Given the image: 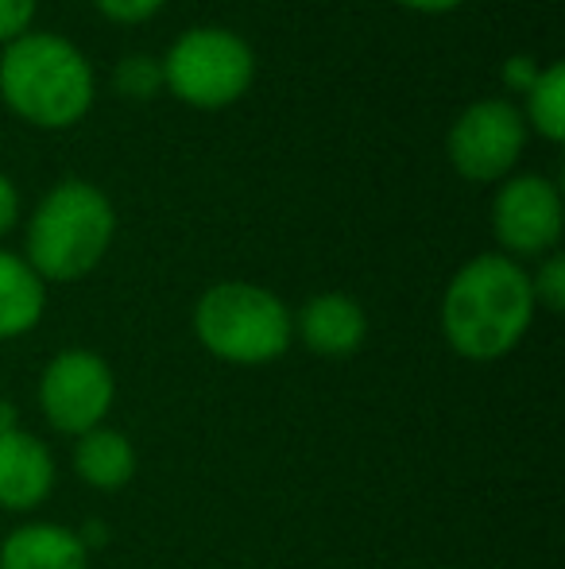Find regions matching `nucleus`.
<instances>
[{
    "label": "nucleus",
    "instance_id": "nucleus-1",
    "mask_svg": "<svg viewBox=\"0 0 565 569\" xmlns=\"http://www.w3.org/2000/svg\"><path fill=\"white\" fill-rule=\"evenodd\" d=\"M535 291L531 276L504 252H484L461 263L442 299L445 341L468 360H496L531 330Z\"/></svg>",
    "mask_w": 565,
    "mask_h": 569
},
{
    "label": "nucleus",
    "instance_id": "nucleus-2",
    "mask_svg": "<svg viewBox=\"0 0 565 569\" xmlns=\"http://www.w3.org/2000/svg\"><path fill=\"white\" fill-rule=\"evenodd\" d=\"M93 62L67 36L31 28L0 51V101L23 124L43 132L74 128L93 109Z\"/></svg>",
    "mask_w": 565,
    "mask_h": 569
},
{
    "label": "nucleus",
    "instance_id": "nucleus-3",
    "mask_svg": "<svg viewBox=\"0 0 565 569\" xmlns=\"http://www.w3.org/2000/svg\"><path fill=\"white\" fill-rule=\"evenodd\" d=\"M113 237L117 210L105 190L85 179H62L31 210L28 263L43 283H74L105 260Z\"/></svg>",
    "mask_w": 565,
    "mask_h": 569
},
{
    "label": "nucleus",
    "instance_id": "nucleus-4",
    "mask_svg": "<svg viewBox=\"0 0 565 569\" xmlns=\"http://www.w3.org/2000/svg\"><path fill=\"white\" fill-rule=\"evenodd\" d=\"M163 67V90L190 109H225L256 82V51L233 28L198 23L174 36Z\"/></svg>",
    "mask_w": 565,
    "mask_h": 569
},
{
    "label": "nucleus",
    "instance_id": "nucleus-5",
    "mask_svg": "<svg viewBox=\"0 0 565 569\" xmlns=\"http://www.w3.org/2000/svg\"><path fill=\"white\" fill-rule=\"evenodd\" d=\"M194 333L229 365H268L291 345L294 322L283 299L256 283H218L198 299Z\"/></svg>",
    "mask_w": 565,
    "mask_h": 569
},
{
    "label": "nucleus",
    "instance_id": "nucleus-6",
    "mask_svg": "<svg viewBox=\"0 0 565 569\" xmlns=\"http://www.w3.org/2000/svg\"><path fill=\"white\" fill-rule=\"evenodd\" d=\"M527 136L531 128L515 101L481 98L461 109L457 120L450 124L445 156L465 182L492 187V182H504L515 171L523 148H527Z\"/></svg>",
    "mask_w": 565,
    "mask_h": 569
},
{
    "label": "nucleus",
    "instance_id": "nucleus-7",
    "mask_svg": "<svg viewBox=\"0 0 565 569\" xmlns=\"http://www.w3.org/2000/svg\"><path fill=\"white\" fill-rule=\"evenodd\" d=\"M492 232L512 256H551L562 240V190L538 171L507 174L492 198Z\"/></svg>",
    "mask_w": 565,
    "mask_h": 569
},
{
    "label": "nucleus",
    "instance_id": "nucleus-8",
    "mask_svg": "<svg viewBox=\"0 0 565 569\" xmlns=\"http://www.w3.org/2000/svg\"><path fill=\"white\" fill-rule=\"evenodd\" d=\"M113 372L98 352L67 349L47 365L39 380V399L54 430L62 435H90L101 427L105 411L113 407Z\"/></svg>",
    "mask_w": 565,
    "mask_h": 569
},
{
    "label": "nucleus",
    "instance_id": "nucleus-9",
    "mask_svg": "<svg viewBox=\"0 0 565 569\" xmlns=\"http://www.w3.org/2000/svg\"><path fill=\"white\" fill-rule=\"evenodd\" d=\"M54 485V461L43 442L23 430H0V508L28 511L47 500Z\"/></svg>",
    "mask_w": 565,
    "mask_h": 569
},
{
    "label": "nucleus",
    "instance_id": "nucleus-10",
    "mask_svg": "<svg viewBox=\"0 0 565 569\" xmlns=\"http://www.w3.org/2000/svg\"><path fill=\"white\" fill-rule=\"evenodd\" d=\"M299 333L306 349L322 352V357H349L369 338V318H364L361 302L349 295H317L302 307Z\"/></svg>",
    "mask_w": 565,
    "mask_h": 569
},
{
    "label": "nucleus",
    "instance_id": "nucleus-11",
    "mask_svg": "<svg viewBox=\"0 0 565 569\" xmlns=\"http://www.w3.org/2000/svg\"><path fill=\"white\" fill-rule=\"evenodd\" d=\"M0 569H85V542L54 523L20 527L0 547Z\"/></svg>",
    "mask_w": 565,
    "mask_h": 569
},
{
    "label": "nucleus",
    "instance_id": "nucleus-12",
    "mask_svg": "<svg viewBox=\"0 0 565 569\" xmlns=\"http://www.w3.org/2000/svg\"><path fill=\"white\" fill-rule=\"evenodd\" d=\"M47 287L23 256L0 252V341L20 338L43 318Z\"/></svg>",
    "mask_w": 565,
    "mask_h": 569
},
{
    "label": "nucleus",
    "instance_id": "nucleus-13",
    "mask_svg": "<svg viewBox=\"0 0 565 569\" xmlns=\"http://www.w3.org/2000/svg\"><path fill=\"white\" fill-rule=\"evenodd\" d=\"M78 477L85 485L101 488V492H113V488H124L137 472V457H132V446L121 430H105L93 427L90 435H82L74 453Z\"/></svg>",
    "mask_w": 565,
    "mask_h": 569
},
{
    "label": "nucleus",
    "instance_id": "nucleus-14",
    "mask_svg": "<svg viewBox=\"0 0 565 569\" xmlns=\"http://www.w3.org/2000/svg\"><path fill=\"white\" fill-rule=\"evenodd\" d=\"M519 113L527 120V128H535L546 143L565 140V62L554 59L538 70L531 90L523 93Z\"/></svg>",
    "mask_w": 565,
    "mask_h": 569
},
{
    "label": "nucleus",
    "instance_id": "nucleus-15",
    "mask_svg": "<svg viewBox=\"0 0 565 569\" xmlns=\"http://www.w3.org/2000/svg\"><path fill=\"white\" fill-rule=\"evenodd\" d=\"M113 90L129 101H151L163 90V67L155 54H124L113 70Z\"/></svg>",
    "mask_w": 565,
    "mask_h": 569
},
{
    "label": "nucleus",
    "instance_id": "nucleus-16",
    "mask_svg": "<svg viewBox=\"0 0 565 569\" xmlns=\"http://www.w3.org/2000/svg\"><path fill=\"white\" fill-rule=\"evenodd\" d=\"M531 291H535V302H543L546 310L558 315L565 307V256H558V252L543 256L535 279H531Z\"/></svg>",
    "mask_w": 565,
    "mask_h": 569
},
{
    "label": "nucleus",
    "instance_id": "nucleus-17",
    "mask_svg": "<svg viewBox=\"0 0 565 569\" xmlns=\"http://www.w3.org/2000/svg\"><path fill=\"white\" fill-rule=\"evenodd\" d=\"M163 4H167V0H93V8H98L105 20L124 23V28L151 20L155 12H163Z\"/></svg>",
    "mask_w": 565,
    "mask_h": 569
},
{
    "label": "nucleus",
    "instance_id": "nucleus-18",
    "mask_svg": "<svg viewBox=\"0 0 565 569\" xmlns=\"http://www.w3.org/2000/svg\"><path fill=\"white\" fill-rule=\"evenodd\" d=\"M36 12L39 0H0V43L28 36L31 23H36Z\"/></svg>",
    "mask_w": 565,
    "mask_h": 569
},
{
    "label": "nucleus",
    "instance_id": "nucleus-19",
    "mask_svg": "<svg viewBox=\"0 0 565 569\" xmlns=\"http://www.w3.org/2000/svg\"><path fill=\"white\" fill-rule=\"evenodd\" d=\"M538 70H543V67H538L531 54H512V59L504 62V70H500V78H504V86H512V90L527 93L531 82L538 78Z\"/></svg>",
    "mask_w": 565,
    "mask_h": 569
},
{
    "label": "nucleus",
    "instance_id": "nucleus-20",
    "mask_svg": "<svg viewBox=\"0 0 565 569\" xmlns=\"http://www.w3.org/2000/svg\"><path fill=\"white\" fill-rule=\"evenodd\" d=\"M16 218H20V190H16V182L0 171V237L16 226Z\"/></svg>",
    "mask_w": 565,
    "mask_h": 569
},
{
    "label": "nucleus",
    "instance_id": "nucleus-21",
    "mask_svg": "<svg viewBox=\"0 0 565 569\" xmlns=\"http://www.w3.org/2000/svg\"><path fill=\"white\" fill-rule=\"evenodd\" d=\"M395 4L411 8V12L442 16V12H453V8H461V4H465V0H395Z\"/></svg>",
    "mask_w": 565,
    "mask_h": 569
},
{
    "label": "nucleus",
    "instance_id": "nucleus-22",
    "mask_svg": "<svg viewBox=\"0 0 565 569\" xmlns=\"http://www.w3.org/2000/svg\"><path fill=\"white\" fill-rule=\"evenodd\" d=\"M16 427V411L8 403H0V430H12Z\"/></svg>",
    "mask_w": 565,
    "mask_h": 569
}]
</instances>
